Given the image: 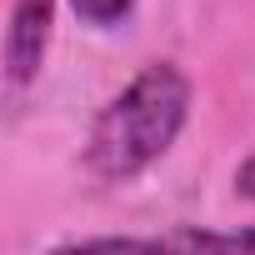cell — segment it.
I'll return each instance as SVG.
<instances>
[{
	"label": "cell",
	"instance_id": "2",
	"mask_svg": "<svg viewBox=\"0 0 255 255\" xmlns=\"http://www.w3.org/2000/svg\"><path fill=\"white\" fill-rule=\"evenodd\" d=\"M55 30V0H15L10 5V30H5V80L10 90L30 85L45 65Z\"/></svg>",
	"mask_w": 255,
	"mask_h": 255
},
{
	"label": "cell",
	"instance_id": "6",
	"mask_svg": "<svg viewBox=\"0 0 255 255\" xmlns=\"http://www.w3.org/2000/svg\"><path fill=\"white\" fill-rule=\"evenodd\" d=\"M235 185H240V195H250V200H255V150H250V155H245V165L235 170Z\"/></svg>",
	"mask_w": 255,
	"mask_h": 255
},
{
	"label": "cell",
	"instance_id": "3",
	"mask_svg": "<svg viewBox=\"0 0 255 255\" xmlns=\"http://www.w3.org/2000/svg\"><path fill=\"white\" fill-rule=\"evenodd\" d=\"M50 255H190L185 245H160V240H130V235H105V240H75Z\"/></svg>",
	"mask_w": 255,
	"mask_h": 255
},
{
	"label": "cell",
	"instance_id": "4",
	"mask_svg": "<svg viewBox=\"0 0 255 255\" xmlns=\"http://www.w3.org/2000/svg\"><path fill=\"white\" fill-rule=\"evenodd\" d=\"M180 245L190 255H255V225L250 230H185Z\"/></svg>",
	"mask_w": 255,
	"mask_h": 255
},
{
	"label": "cell",
	"instance_id": "5",
	"mask_svg": "<svg viewBox=\"0 0 255 255\" xmlns=\"http://www.w3.org/2000/svg\"><path fill=\"white\" fill-rule=\"evenodd\" d=\"M70 10H75L85 25L105 30V25H120L125 15H130V10H135V0H70Z\"/></svg>",
	"mask_w": 255,
	"mask_h": 255
},
{
	"label": "cell",
	"instance_id": "1",
	"mask_svg": "<svg viewBox=\"0 0 255 255\" xmlns=\"http://www.w3.org/2000/svg\"><path fill=\"white\" fill-rule=\"evenodd\" d=\"M190 120V80L170 60H150L130 85H125L90 125L85 165L90 175L125 185L140 170H150L185 130Z\"/></svg>",
	"mask_w": 255,
	"mask_h": 255
}]
</instances>
